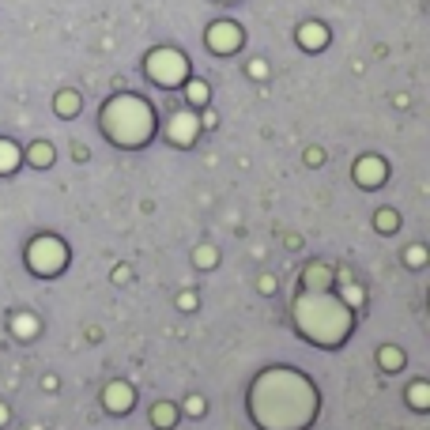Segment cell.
<instances>
[{
    "label": "cell",
    "mask_w": 430,
    "mask_h": 430,
    "mask_svg": "<svg viewBox=\"0 0 430 430\" xmlns=\"http://www.w3.org/2000/svg\"><path fill=\"white\" fill-rule=\"evenodd\" d=\"M102 132L110 136L117 147H144L155 132V117L151 106L140 95H117L106 102L102 110Z\"/></svg>",
    "instance_id": "6da1fadb"
},
{
    "label": "cell",
    "mask_w": 430,
    "mask_h": 430,
    "mask_svg": "<svg viewBox=\"0 0 430 430\" xmlns=\"http://www.w3.org/2000/svg\"><path fill=\"white\" fill-rule=\"evenodd\" d=\"M299 329L321 347H340L351 332V314L329 294H310V299H299Z\"/></svg>",
    "instance_id": "7a4b0ae2"
},
{
    "label": "cell",
    "mask_w": 430,
    "mask_h": 430,
    "mask_svg": "<svg viewBox=\"0 0 430 430\" xmlns=\"http://www.w3.org/2000/svg\"><path fill=\"white\" fill-rule=\"evenodd\" d=\"M147 76L155 79L159 87H178L185 76H189V64L178 49H155L147 57Z\"/></svg>",
    "instance_id": "3957f363"
},
{
    "label": "cell",
    "mask_w": 430,
    "mask_h": 430,
    "mask_svg": "<svg viewBox=\"0 0 430 430\" xmlns=\"http://www.w3.org/2000/svg\"><path fill=\"white\" fill-rule=\"evenodd\" d=\"M26 261H31L34 272L53 276L64 261H69V249H64L57 238H34V241H31V253H26Z\"/></svg>",
    "instance_id": "277c9868"
},
{
    "label": "cell",
    "mask_w": 430,
    "mask_h": 430,
    "mask_svg": "<svg viewBox=\"0 0 430 430\" xmlns=\"http://www.w3.org/2000/svg\"><path fill=\"white\" fill-rule=\"evenodd\" d=\"M208 46H211V53H234L241 46V31L234 23H215V26H208Z\"/></svg>",
    "instance_id": "5b68a950"
},
{
    "label": "cell",
    "mask_w": 430,
    "mask_h": 430,
    "mask_svg": "<svg viewBox=\"0 0 430 430\" xmlns=\"http://www.w3.org/2000/svg\"><path fill=\"white\" fill-rule=\"evenodd\" d=\"M170 140L174 144H193L196 140V117L193 114H178L170 121Z\"/></svg>",
    "instance_id": "8992f818"
},
{
    "label": "cell",
    "mask_w": 430,
    "mask_h": 430,
    "mask_svg": "<svg viewBox=\"0 0 430 430\" xmlns=\"http://www.w3.org/2000/svg\"><path fill=\"white\" fill-rule=\"evenodd\" d=\"M355 178H359L362 185H378V181L385 178V166H381V159L366 155V159H362V163L355 166Z\"/></svg>",
    "instance_id": "52a82bcc"
},
{
    "label": "cell",
    "mask_w": 430,
    "mask_h": 430,
    "mask_svg": "<svg viewBox=\"0 0 430 430\" xmlns=\"http://www.w3.org/2000/svg\"><path fill=\"white\" fill-rule=\"evenodd\" d=\"M299 42L306 49H321V46L329 42V31L321 23H306V26H299Z\"/></svg>",
    "instance_id": "ba28073f"
},
{
    "label": "cell",
    "mask_w": 430,
    "mask_h": 430,
    "mask_svg": "<svg viewBox=\"0 0 430 430\" xmlns=\"http://www.w3.org/2000/svg\"><path fill=\"white\" fill-rule=\"evenodd\" d=\"M106 400H110V408H114V411H125V408H132V389L114 385L110 393H106Z\"/></svg>",
    "instance_id": "9c48e42d"
},
{
    "label": "cell",
    "mask_w": 430,
    "mask_h": 430,
    "mask_svg": "<svg viewBox=\"0 0 430 430\" xmlns=\"http://www.w3.org/2000/svg\"><path fill=\"white\" fill-rule=\"evenodd\" d=\"M16 166H19V151H16V144L0 140V174H11Z\"/></svg>",
    "instance_id": "30bf717a"
},
{
    "label": "cell",
    "mask_w": 430,
    "mask_h": 430,
    "mask_svg": "<svg viewBox=\"0 0 430 430\" xmlns=\"http://www.w3.org/2000/svg\"><path fill=\"white\" fill-rule=\"evenodd\" d=\"M57 114L61 117H76L79 114V95H76V91H61V95H57Z\"/></svg>",
    "instance_id": "8fae6325"
},
{
    "label": "cell",
    "mask_w": 430,
    "mask_h": 430,
    "mask_svg": "<svg viewBox=\"0 0 430 430\" xmlns=\"http://www.w3.org/2000/svg\"><path fill=\"white\" fill-rule=\"evenodd\" d=\"M31 163H34V166H49V163H53V147H49V144H34V147H31Z\"/></svg>",
    "instance_id": "7c38bea8"
},
{
    "label": "cell",
    "mask_w": 430,
    "mask_h": 430,
    "mask_svg": "<svg viewBox=\"0 0 430 430\" xmlns=\"http://www.w3.org/2000/svg\"><path fill=\"white\" fill-rule=\"evenodd\" d=\"M189 95H193V102H204V99H208V87H204V84H193Z\"/></svg>",
    "instance_id": "4fadbf2b"
},
{
    "label": "cell",
    "mask_w": 430,
    "mask_h": 430,
    "mask_svg": "<svg viewBox=\"0 0 430 430\" xmlns=\"http://www.w3.org/2000/svg\"><path fill=\"white\" fill-rule=\"evenodd\" d=\"M16 329H19V332L26 336V332H34V321H26V317H19V321H16Z\"/></svg>",
    "instance_id": "5bb4252c"
}]
</instances>
